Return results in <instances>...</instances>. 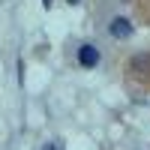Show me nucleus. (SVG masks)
<instances>
[{"instance_id":"obj_5","label":"nucleus","mask_w":150,"mask_h":150,"mask_svg":"<svg viewBox=\"0 0 150 150\" xmlns=\"http://www.w3.org/2000/svg\"><path fill=\"white\" fill-rule=\"evenodd\" d=\"M69 3H72V6H75V3H81V0H69Z\"/></svg>"},{"instance_id":"obj_3","label":"nucleus","mask_w":150,"mask_h":150,"mask_svg":"<svg viewBox=\"0 0 150 150\" xmlns=\"http://www.w3.org/2000/svg\"><path fill=\"white\" fill-rule=\"evenodd\" d=\"M42 150H63V147H60V144H57V141H48V144H45V147H42Z\"/></svg>"},{"instance_id":"obj_1","label":"nucleus","mask_w":150,"mask_h":150,"mask_svg":"<svg viewBox=\"0 0 150 150\" xmlns=\"http://www.w3.org/2000/svg\"><path fill=\"white\" fill-rule=\"evenodd\" d=\"M78 63H81V66H87V69H93V66L99 63V48H96V45H90V42L81 45V48H78Z\"/></svg>"},{"instance_id":"obj_4","label":"nucleus","mask_w":150,"mask_h":150,"mask_svg":"<svg viewBox=\"0 0 150 150\" xmlns=\"http://www.w3.org/2000/svg\"><path fill=\"white\" fill-rule=\"evenodd\" d=\"M42 6H45V9H48V6H51V0H42Z\"/></svg>"},{"instance_id":"obj_2","label":"nucleus","mask_w":150,"mask_h":150,"mask_svg":"<svg viewBox=\"0 0 150 150\" xmlns=\"http://www.w3.org/2000/svg\"><path fill=\"white\" fill-rule=\"evenodd\" d=\"M132 30H135V27H132L126 18H111V24H108V33H111V36H117V39H129Z\"/></svg>"}]
</instances>
